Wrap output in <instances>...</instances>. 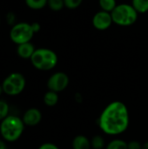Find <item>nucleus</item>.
<instances>
[{
  "label": "nucleus",
  "instance_id": "f257e3e1",
  "mask_svg": "<svg viewBox=\"0 0 148 149\" xmlns=\"http://www.w3.org/2000/svg\"><path fill=\"white\" fill-rule=\"evenodd\" d=\"M130 116L127 107L116 100L108 104L99 118V126L103 133L108 135H118L127 130Z\"/></svg>",
  "mask_w": 148,
  "mask_h": 149
},
{
  "label": "nucleus",
  "instance_id": "f03ea898",
  "mask_svg": "<svg viewBox=\"0 0 148 149\" xmlns=\"http://www.w3.org/2000/svg\"><path fill=\"white\" fill-rule=\"evenodd\" d=\"M24 126L21 118L15 115H8L1 121L0 134L4 141L13 142L21 137L24 130Z\"/></svg>",
  "mask_w": 148,
  "mask_h": 149
},
{
  "label": "nucleus",
  "instance_id": "7ed1b4c3",
  "mask_svg": "<svg viewBox=\"0 0 148 149\" xmlns=\"http://www.w3.org/2000/svg\"><path fill=\"white\" fill-rule=\"evenodd\" d=\"M58 61L57 53L48 48L36 49L31 58L32 65L40 71H50L53 69Z\"/></svg>",
  "mask_w": 148,
  "mask_h": 149
},
{
  "label": "nucleus",
  "instance_id": "20e7f679",
  "mask_svg": "<svg viewBox=\"0 0 148 149\" xmlns=\"http://www.w3.org/2000/svg\"><path fill=\"white\" fill-rule=\"evenodd\" d=\"M113 21L115 24L120 26H130L136 23L139 13L129 3H120L112 11Z\"/></svg>",
  "mask_w": 148,
  "mask_h": 149
},
{
  "label": "nucleus",
  "instance_id": "39448f33",
  "mask_svg": "<svg viewBox=\"0 0 148 149\" xmlns=\"http://www.w3.org/2000/svg\"><path fill=\"white\" fill-rule=\"evenodd\" d=\"M26 85L25 78L19 72L10 73L2 84L3 91L4 93L10 96H16L20 94Z\"/></svg>",
  "mask_w": 148,
  "mask_h": 149
},
{
  "label": "nucleus",
  "instance_id": "423d86ee",
  "mask_svg": "<svg viewBox=\"0 0 148 149\" xmlns=\"http://www.w3.org/2000/svg\"><path fill=\"white\" fill-rule=\"evenodd\" d=\"M34 34L35 33L31 28V24L22 22L15 24L11 28L10 31V38L13 43L18 45L24 43L31 42Z\"/></svg>",
  "mask_w": 148,
  "mask_h": 149
},
{
  "label": "nucleus",
  "instance_id": "0eeeda50",
  "mask_svg": "<svg viewBox=\"0 0 148 149\" xmlns=\"http://www.w3.org/2000/svg\"><path fill=\"white\" fill-rule=\"evenodd\" d=\"M69 82V77L65 72H57L48 79L47 87L50 91H53L58 93L67 88Z\"/></svg>",
  "mask_w": 148,
  "mask_h": 149
},
{
  "label": "nucleus",
  "instance_id": "6e6552de",
  "mask_svg": "<svg viewBox=\"0 0 148 149\" xmlns=\"http://www.w3.org/2000/svg\"><path fill=\"white\" fill-rule=\"evenodd\" d=\"M92 23L96 30L106 31L111 27L113 21L112 14L110 12L100 10L94 14Z\"/></svg>",
  "mask_w": 148,
  "mask_h": 149
},
{
  "label": "nucleus",
  "instance_id": "1a4fd4ad",
  "mask_svg": "<svg viewBox=\"0 0 148 149\" xmlns=\"http://www.w3.org/2000/svg\"><path fill=\"white\" fill-rule=\"evenodd\" d=\"M22 120L25 126L34 127L40 123L42 120V113L38 108L35 107L29 108L24 113Z\"/></svg>",
  "mask_w": 148,
  "mask_h": 149
},
{
  "label": "nucleus",
  "instance_id": "9d476101",
  "mask_svg": "<svg viewBox=\"0 0 148 149\" xmlns=\"http://www.w3.org/2000/svg\"><path fill=\"white\" fill-rule=\"evenodd\" d=\"M36 51L33 44H31V42H27V43H24L21 45H17V55L24 59H28L31 58V56L33 55L34 52Z\"/></svg>",
  "mask_w": 148,
  "mask_h": 149
},
{
  "label": "nucleus",
  "instance_id": "9b49d317",
  "mask_svg": "<svg viewBox=\"0 0 148 149\" xmlns=\"http://www.w3.org/2000/svg\"><path fill=\"white\" fill-rule=\"evenodd\" d=\"M72 146V149H92L91 140H89L86 136L82 134L74 137Z\"/></svg>",
  "mask_w": 148,
  "mask_h": 149
},
{
  "label": "nucleus",
  "instance_id": "f8f14e48",
  "mask_svg": "<svg viewBox=\"0 0 148 149\" xmlns=\"http://www.w3.org/2000/svg\"><path fill=\"white\" fill-rule=\"evenodd\" d=\"M58 102V94L53 91H48L44 95V103L47 107H54Z\"/></svg>",
  "mask_w": 148,
  "mask_h": 149
},
{
  "label": "nucleus",
  "instance_id": "ddd939ff",
  "mask_svg": "<svg viewBox=\"0 0 148 149\" xmlns=\"http://www.w3.org/2000/svg\"><path fill=\"white\" fill-rule=\"evenodd\" d=\"M131 4L139 14H144L148 11V0H132Z\"/></svg>",
  "mask_w": 148,
  "mask_h": 149
},
{
  "label": "nucleus",
  "instance_id": "4468645a",
  "mask_svg": "<svg viewBox=\"0 0 148 149\" xmlns=\"http://www.w3.org/2000/svg\"><path fill=\"white\" fill-rule=\"evenodd\" d=\"M99 4L102 10L112 13V11L118 5L116 0H99Z\"/></svg>",
  "mask_w": 148,
  "mask_h": 149
},
{
  "label": "nucleus",
  "instance_id": "2eb2a0df",
  "mask_svg": "<svg viewBox=\"0 0 148 149\" xmlns=\"http://www.w3.org/2000/svg\"><path fill=\"white\" fill-rule=\"evenodd\" d=\"M91 146L92 149H104L106 145V141L103 136L101 135H94L92 140H91Z\"/></svg>",
  "mask_w": 148,
  "mask_h": 149
},
{
  "label": "nucleus",
  "instance_id": "dca6fc26",
  "mask_svg": "<svg viewBox=\"0 0 148 149\" xmlns=\"http://www.w3.org/2000/svg\"><path fill=\"white\" fill-rule=\"evenodd\" d=\"M106 149H127V142L121 139H114L106 145Z\"/></svg>",
  "mask_w": 148,
  "mask_h": 149
},
{
  "label": "nucleus",
  "instance_id": "f3484780",
  "mask_svg": "<svg viewBox=\"0 0 148 149\" xmlns=\"http://www.w3.org/2000/svg\"><path fill=\"white\" fill-rule=\"evenodd\" d=\"M48 0H25L26 5L32 10H41L47 5Z\"/></svg>",
  "mask_w": 148,
  "mask_h": 149
},
{
  "label": "nucleus",
  "instance_id": "a211bd4d",
  "mask_svg": "<svg viewBox=\"0 0 148 149\" xmlns=\"http://www.w3.org/2000/svg\"><path fill=\"white\" fill-rule=\"evenodd\" d=\"M48 7L53 11H59L65 7L64 0H48Z\"/></svg>",
  "mask_w": 148,
  "mask_h": 149
},
{
  "label": "nucleus",
  "instance_id": "6ab92c4d",
  "mask_svg": "<svg viewBox=\"0 0 148 149\" xmlns=\"http://www.w3.org/2000/svg\"><path fill=\"white\" fill-rule=\"evenodd\" d=\"M9 105L4 100H0V121L9 115Z\"/></svg>",
  "mask_w": 148,
  "mask_h": 149
},
{
  "label": "nucleus",
  "instance_id": "aec40b11",
  "mask_svg": "<svg viewBox=\"0 0 148 149\" xmlns=\"http://www.w3.org/2000/svg\"><path fill=\"white\" fill-rule=\"evenodd\" d=\"M64 2L65 8L69 10H75L81 5L83 0H64Z\"/></svg>",
  "mask_w": 148,
  "mask_h": 149
},
{
  "label": "nucleus",
  "instance_id": "412c9836",
  "mask_svg": "<svg viewBox=\"0 0 148 149\" xmlns=\"http://www.w3.org/2000/svg\"><path fill=\"white\" fill-rule=\"evenodd\" d=\"M127 149H142V144L139 141H131L127 142Z\"/></svg>",
  "mask_w": 148,
  "mask_h": 149
},
{
  "label": "nucleus",
  "instance_id": "4be33fe9",
  "mask_svg": "<svg viewBox=\"0 0 148 149\" xmlns=\"http://www.w3.org/2000/svg\"><path fill=\"white\" fill-rule=\"evenodd\" d=\"M38 149H59L58 147L53 143H51V142H45L44 144H42Z\"/></svg>",
  "mask_w": 148,
  "mask_h": 149
},
{
  "label": "nucleus",
  "instance_id": "5701e85b",
  "mask_svg": "<svg viewBox=\"0 0 148 149\" xmlns=\"http://www.w3.org/2000/svg\"><path fill=\"white\" fill-rule=\"evenodd\" d=\"M31 28H32L34 33L38 32V31H40V29H41V25H40L39 23H38V22H34V23L31 24Z\"/></svg>",
  "mask_w": 148,
  "mask_h": 149
},
{
  "label": "nucleus",
  "instance_id": "b1692460",
  "mask_svg": "<svg viewBox=\"0 0 148 149\" xmlns=\"http://www.w3.org/2000/svg\"><path fill=\"white\" fill-rule=\"evenodd\" d=\"M14 20H15V16H14V14H13L12 12H10V13L7 15V22H8L10 24H11L14 23Z\"/></svg>",
  "mask_w": 148,
  "mask_h": 149
},
{
  "label": "nucleus",
  "instance_id": "393cba45",
  "mask_svg": "<svg viewBox=\"0 0 148 149\" xmlns=\"http://www.w3.org/2000/svg\"><path fill=\"white\" fill-rule=\"evenodd\" d=\"M0 149H7V146L5 142L2 140H0Z\"/></svg>",
  "mask_w": 148,
  "mask_h": 149
},
{
  "label": "nucleus",
  "instance_id": "a878e982",
  "mask_svg": "<svg viewBox=\"0 0 148 149\" xmlns=\"http://www.w3.org/2000/svg\"><path fill=\"white\" fill-rule=\"evenodd\" d=\"M142 149H148V141L142 144Z\"/></svg>",
  "mask_w": 148,
  "mask_h": 149
},
{
  "label": "nucleus",
  "instance_id": "bb28decb",
  "mask_svg": "<svg viewBox=\"0 0 148 149\" xmlns=\"http://www.w3.org/2000/svg\"><path fill=\"white\" fill-rule=\"evenodd\" d=\"M3 93V87H2V85L0 86V96H1V94Z\"/></svg>",
  "mask_w": 148,
  "mask_h": 149
},
{
  "label": "nucleus",
  "instance_id": "cd10ccee",
  "mask_svg": "<svg viewBox=\"0 0 148 149\" xmlns=\"http://www.w3.org/2000/svg\"><path fill=\"white\" fill-rule=\"evenodd\" d=\"M0 22H1V20H0Z\"/></svg>",
  "mask_w": 148,
  "mask_h": 149
}]
</instances>
